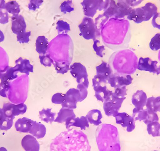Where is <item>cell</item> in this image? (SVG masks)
Instances as JSON below:
<instances>
[{"label": "cell", "instance_id": "cell-26", "mask_svg": "<svg viewBox=\"0 0 160 151\" xmlns=\"http://www.w3.org/2000/svg\"><path fill=\"white\" fill-rule=\"evenodd\" d=\"M72 117H76V115L73 109L62 107L60 111L57 113V116L55 119L54 122L59 123H63L65 122L67 119Z\"/></svg>", "mask_w": 160, "mask_h": 151}, {"label": "cell", "instance_id": "cell-21", "mask_svg": "<svg viewBox=\"0 0 160 151\" xmlns=\"http://www.w3.org/2000/svg\"><path fill=\"white\" fill-rule=\"evenodd\" d=\"M93 88L94 91V96L96 99L102 103L113 94V91L108 89L107 85L94 87Z\"/></svg>", "mask_w": 160, "mask_h": 151}, {"label": "cell", "instance_id": "cell-18", "mask_svg": "<svg viewBox=\"0 0 160 151\" xmlns=\"http://www.w3.org/2000/svg\"><path fill=\"white\" fill-rule=\"evenodd\" d=\"M22 146L26 151H39L40 145L36 138L31 135H27L22 139Z\"/></svg>", "mask_w": 160, "mask_h": 151}, {"label": "cell", "instance_id": "cell-32", "mask_svg": "<svg viewBox=\"0 0 160 151\" xmlns=\"http://www.w3.org/2000/svg\"><path fill=\"white\" fill-rule=\"evenodd\" d=\"M145 106L146 109L155 113L160 112V96L157 97L152 96L148 98Z\"/></svg>", "mask_w": 160, "mask_h": 151}, {"label": "cell", "instance_id": "cell-51", "mask_svg": "<svg viewBox=\"0 0 160 151\" xmlns=\"http://www.w3.org/2000/svg\"><path fill=\"white\" fill-rule=\"evenodd\" d=\"M9 16L5 8L0 7V24H6L9 22Z\"/></svg>", "mask_w": 160, "mask_h": 151}, {"label": "cell", "instance_id": "cell-37", "mask_svg": "<svg viewBox=\"0 0 160 151\" xmlns=\"http://www.w3.org/2000/svg\"><path fill=\"white\" fill-rule=\"evenodd\" d=\"M117 12L118 6L116 1L115 0H110V4L103 13L109 18H115Z\"/></svg>", "mask_w": 160, "mask_h": 151}, {"label": "cell", "instance_id": "cell-55", "mask_svg": "<svg viewBox=\"0 0 160 151\" xmlns=\"http://www.w3.org/2000/svg\"><path fill=\"white\" fill-rule=\"evenodd\" d=\"M98 11H105L110 4V0H98Z\"/></svg>", "mask_w": 160, "mask_h": 151}, {"label": "cell", "instance_id": "cell-11", "mask_svg": "<svg viewBox=\"0 0 160 151\" xmlns=\"http://www.w3.org/2000/svg\"><path fill=\"white\" fill-rule=\"evenodd\" d=\"M5 116L11 118L20 115H23L27 112V106L24 103L15 105L10 103H5L2 107Z\"/></svg>", "mask_w": 160, "mask_h": 151}, {"label": "cell", "instance_id": "cell-57", "mask_svg": "<svg viewBox=\"0 0 160 151\" xmlns=\"http://www.w3.org/2000/svg\"><path fill=\"white\" fill-rule=\"evenodd\" d=\"M5 117H6V116L4 114L3 109H2V108H0V121H1Z\"/></svg>", "mask_w": 160, "mask_h": 151}, {"label": "cell", "instance_id": "cell-20", "mask_svg": "<svg viewBox=\"0 0 160 151\" xmlns=\"http://www.w3.org/2000/svg\"><path fill=\"white\" fill-rule=\"evenodd\" d=\"M147 97L146 93L142 90H138L133 94L132 97V103L135 108L137 109H142L146 105Z\"/></svg>", "mask_w": 160, "mask_h": 151}, {"label": "cell", "instance_id": "cell-10", "mask_svg": "<svg viewBox=\"0 0 160 151\" xmlns=\"http://www.w3.org/2000/svg\"><path fill=\"white\" fill-rule=\"evenodd\" d=\"M64 102L62 104L63 108L75 109L77 108L78 102H82L81 96L78 89L71 88L66 92Z\"/></svg>", "mask_w": 160, "mask_h": 151}, {"label": "cell", "instance_id": "cell-15", "mask_svg": "<svg viewBox=\"0 0 160 151\" xmlns=\"http://www.w3.org/2000/svg\"><path fill=\"white\" fill-rule=\"evenodd\" d=\"M27 24L25 18L20 14L11 17V30L14 34L18 35L26 31Z\"/></svg>", "mask_w": 160, "mask_h": 151}, {"label": "cell", "instance_id": "cell-58", "mask_svg": "<svg viewBox=\"0 0 160 151\" xmlns=\"http://www.w3.org/2000/svg\"><path fill=\"white\" fill-rule=\"evenodd\" d=\"M4 39H5V36L4 34L1 30H0V42L4 41Z\"/></svg>", "mask_w": 160, "mask_h": 151}, {"label": "cell", "instance_id": "cell-47", "mask_svg": "<svg viewBox=\"0 0 160 151\" xmlns=\"http://www.w3.org/2000/svg\"><path fill=\"white\" fill-rule=\"evenodd\" d=\"M66 94L58 93L54 94L52 97V102L56 105H62L65 100Z\"/></svg>", "mask_w": 160, "mask_h": 151}, {"label": "cell", "instance_id": "cell-31", "mask_svg": "<svg viewBox=\"0 0 160 151\" xmlns=\"http://www.w3.org/2000/svg\"><path fill=\"white\" fill-rule=\"evenodd\" d=\"M52 108H43L41 111H39V116L40 119L43 121L52 124L54 121L56 113L52 112Z\"/></svg>", "mask_w": 160, "mask_h": 151}, {"label": "cell", "instance_id": "cell-59", "mask_svg": "<svg viewBox=\"0 0 160 151\" xmlns=\"http://www.w3.org/2000/svg\"><path fill=\"white\" fill-rule=\"evenodd\" d=\"M0 151H7V149L4 147H0Z\"/></svg>", "mask_w": 160, "mask_h": 151}, {"label": "cell", "instance_id": "cell-40", "mask_svg": "<svg viewBox=\"0 0 160 151\" xmlns=\"http://www.w3.org/2000/svg\"><path fill=\"white\" fill-rule=\"evenodd\" d=\"M60 8L61 11L65 14L73 11L74 10V5L72 0H66L62 3Z\"/></svg>", "mask_w": 160, "mask_h": 151}, {"label": "cell", "instance_id": "cell-50", "mask_svg": "<svg viewBox=\"0 0 160 151\" xmlns=\"http://www.w3.org/2000/svg\"><path fill=\"white\" fill-rule=\"evenodd\" d=\"M29 3L28 4V8L30 11H35L36 10L39 8L42 5L44 1L43 0H29Z\"/></svg>", "mask_w": 160, "mask_h": 151}, {"label": "cell", "instance_id": "cell-3", "mask_svg": "<svg viewBox=\"0 0 160 151\" xmlns=\"http://www.w3.org/2000/svg\"><path fill=\"white\" fill-rule=\"evenodd\" d=\"M138 58L135 53L129 49L116 51L109 58L108 64L113 73L132 75L137 69Z\"/></svg>", "mask_w": 160, "mask_h": 151}, {"label": "cell", "instance_id": "cell-44", "mask_svg": "<svg viewBox=\"0 0 160 151\" xmlns=\"http://www.w3.org/2000/svg\"><path fill=\"white\" fill-rule=\"evenodd\" d=\"M39 58L41 65L45 67H50L54 63L53 60L47 53L45 55H39Z\"/></svg>", "mask_w": 160, "mask_h": 151}, {"label": "cell", "instance_id": "cell-41", "mask_svg": "<svg viewBox=\"0 0 160 151\" xmlns=\"http://www.w3.org/2000/svg\"><path fill=\"white\" fill-rule=\"evenodd\" d=\"M93 43L92 45L93 50L96 52V55L100 57H103V51L106 50L105 45L101 44L100 40L96 39L93 40Z\"/></svg>", "mask_w": 160, "mask_h": 151}, {"label": "cell", "instance_id": "cell-48", "mask_svg": "<svg viewBox=\"0 0 160 151\" xmlns=\"http://www.w3.org/2000/svg\"><path fill=\"white\" fill-rule=\"evenodd\" d=\"M10 89V84L8 81H1L0 84V95L7 97L8 92Z\"/></svg>", "mask_w": 160, "mask_h": 151}, {"label": "cell", "instance_id": "cell-38", "mask_svg": "<svg viewBox=\"0 0 160 151\" xmlns=\"http://www.w3.org/2000/svg\"><path fill=\"white\" fill-rule=\"evenodd\" d=\"M56 25V30L58 34H67L71 30L70 24L62 20L58 21Z\"/></svg>", "mask_w": 160, "mask_h": 151}, {"label": "cell", "instance_id": "cell-43", "mask_svg": "<svg viewBox=\"0 0 160 151\" xmlns=\"http://www.w3.org/2000/svg\"><path fill=\"white\" fill-rule=\"evenodd\" d=\"M14 118H11L7 116L0 121V130L2 131H8L10 130L13 125V120Z\"/></svg>", "mask_w": 160, "mask_h": 151}, {"label": "cell", "instance_id": "cell-13", "mask_svg": "<svg viewBox=\"0 0 160 151\" xmlns=\"http://www.w3.org/2000/svg\"><path fill=\"white\" fill-rule=\"evenodd\" d=\"M116 123L120 125L122 127H126L128 132H132L135 129V120L125 112L118 113L115 116Z\"/></svg>", "mask_w": 160, "mask_h": 151}, {"label": "cell", "instance_id": "cell-39", "mask_svg": "<svg viewBox=\"0 0 160 151\" xmlns=\"http://www.w3.org/2000/svg\"><path fill=\"white\" fill-rule=\"evenodd\" d=\"M53 65L57 73L62 75L67 73L70 70L71 66L70 64H67L65 62H54Z\"/></svg>", "mask_w": 160, "mask_h": 151}, {"label": "cell", "instance_id": "cell-35", "mask_svg": "<svg viewBox=\"0 0 160 151\" xmlns=\"http://www.w3.org/2000/svg\"><path fill=\"white\" fill-rule=\"evenodd\" d=\"M147 131L149 135L153 137L160 136V124L158 121H154L147 125Z\"/></svg>", "mask_w": 160, "mask_h": 151}, {"label": "cell", "instance_id": "cell-9", "mask_svg": "<svg viewBox=\"0 0 160 151\" xmlns=\"http://www.w3.org/2000/svg\"><path fill=\"white\" fill-rule=\"evenodd\" d=\"M137 69L153 73L157 75L160 74V65L158 61H154L150 58L140 57L138 61Z\"/></svg>", "mask_w": 160, "mask_h": 151}, {"label": "cell", "instance_id": "cell-63", "mask_svg": "<svg viewBox=\"0 0 160 151\" xmlns=\"http://www.w3.org/2000/svg\"><path fill=\"white\" fill-rule=\"evenodd\" d=\"M0 1H1V0H0Z\"/></svg>", "mask_w": 160, "mask_h": 151}, {"label": "cell", "instance_id": "cell-56", "mask_svg": "<svg viewBox=\"0 0 160 151\" xmlns=\"http://www.w3.org/2000/svg\"><path fill=\"white\" fill-rule=\"evenodd\" d=\"M143 0H131V7H134L140 5Z\"/></svg>", "mask_w": 160, "mask_h": 151}, {"label": "cell", "instance_id": "cell-53", "mask_svg": "<svg viewBox=\"0 0 160 151\" xmlns=\"http://www.w3.org/2000/svg\"><path fill=\"white\" fill-rule=\"evenodd\" d=\"M76 89H78L80 92L81 96L82 102L86 99L87 95H88V92L87 88H86L82 84H78Z\"/></svg>", "mask_w": 160, "mask_h": 151}, {"label": "cell", "instance_id": "cell-52", "mask_svg": "<svg viewBox=\"0 0 160 151\" xmlns=\"http://www.w3.org/2000/svg\"><path fill=\"white\" fill-rule=\"evenodd\" d=\"M127 89L126 86L121 87L115 89L113 95L118 98L125 97L127 95Z\"/></svg>", "mask_w": 160, "mask_h": 151}, {"label": "cell", "instance_id": "cell-33", "mask_svg": "<svg viewBox=\"0 0 160 151\" xmlns=\"http://www.w3.org/2000/svg\"><path fill=\"white\" fill-rule=\"evenodd\" d=\"M5 9L9 13L12 14V16L18 15L21 12L19 4L14 0H12L6 3Z\"/></svg>", "mask_w": 160, "mask_h": 151}, {"label": "cell", "instance_id": "cell-34", "mask_svg": "<svg viewBox=\"0 0 160 151\" xmlns=\"http://www.w3.org/2000/svg\"><path fill=\"white\" fill-rule=\"evenodd\" d=\"M109 19L110 18L107 17L103 13L102 14H99L94 20V23L97 29L98 37L99 39L101 38V30L102 28H103V26L105 25Z\"/></svg>", "mask_w": 160, "mask_h": 151}, {"label": "cell", "instance_id": "cell-22", "mask_svg": "<svg viewBox=\"0 0 160 151\" xmlns=\"http://www.w3.org/2000/svg\"><path fill=\"white\" fill-rule=\"evenodd\" d=\"M34 121L24 117L19 118L15 123V128L21 133H28L30 132Z\"/></svg>", "mask_w": 160, "mask_h": 151}, {"label": "cell", "instance_id": "cell-16", "mask_svg": "<svg viewBox=\"0 0 160 151\" xmlns=\"http://www.w3.org/2000/svg\"><path fill=\"white\" fill-rule=\"evenodd\" d=\"M116 3L118 6V12L115 18L125 19L133 9L131 7V0H117Z\"/></svg>", "mask_w": 160, "mask_h": 151}, {"label": "cell", "instance_id": "cell-30", "mask_svg": "<svg viewBox=\"0 0 160 151\" xmlns=\"http://www.w3.org/2000/svg\"><path fill=\"white\" fill-rule=\"evenodd\" d=\"M146 14V21L150 20L158 12V8L154 3L148 2L141 7Z\"/></svg>", "mask_w": 160, "mask_h": 151}, {"label": "cell", "instance_id": "cell-14", "mask_svg": "<svg viewBox=\"0 0 160 151\" xmlns=\"http://www.w3.org/2000/svg\"><path fill=\"white\" fill-rule=\"evenodd\" d=\"M81 4L85 17L93 18L98 10V0H83Z\"/></svg>", "mask_w": 160, "mask_h": 151}, {"label": "cell", "instance_id": "cell-19", "mask_svg": "<svg viewBox=\"0 0 160 151\" xmlns=\"http://www.w3.org/2000/svg\"><path fill=\"white\" fill-rule=\"evenodd\" d=\"M16 66L14 67L18 72L24 73L27 76H29L30 73L34 72V66L30 64L29 60L27 59L19 57L15 61Z\"/></svg>", "mask_w": 160, "mask_h": 151}, {"label": "cell", "instance_id": "cell-28", "mask_svg": "<svg viewBox=\"0 0 160 151\" xmlns=\"http://www.w3.org/2000/svg\"><path fill=\"white\" fill-rule=\"evenodd\" d=\"M89 123L95 126H99L101 124V119L103 116L101 112L98 109H92L88 112L86 116Z\"/></svg>", "mask_w": 160, "mask_h": 151}, {"label": "cell", "instance_id": "cell-25", "mask_svg": "<svg viewBox=\"0 0 160 151\" xmlns=\"http://www.w3.org/2000/svg\"><path fill=\"white\" fill-rule=\"evenodd\" d=\"M46 131V127L44 125L35 121L29 133L37 139H39L45 137Z\"/></svg>", "mask_w": 160, "mask_h": 151}, {"label": "cell", "instance_id": "cell-5", "mask_svg": "<svg viewBox=\"0 0 160 151\" xmlns=\"http://www.w3.org/2000/svg\"><path fill=\"white\" fill-rule=\"evenodd\" d=\"M99 151H120L119 134L117 128L109 124L99 126L96 132Z\"/></svg>", "mask_w": 160, "mask_h": 151}, {"label": "cell", "instance_id": "cell-36", "mask_svg": "<svg viewBox=\"0 0 160 151\" xmlns=\"http://www.w3.org/2000/svg\"><path fill=\"white\" fill-rule=\"evenodd\" d=\"M148 116V110L147 109H137L134 108L133 110L132 117L136 121H144L147 118Z\"/></svg>", "mask_w": 160, "mask_h": 151}, {"label": "cell", "instance_id": "cell-8", "mask_svg": "<svg viewBox=\"0 0 160 151\" xmlns=\"http://www.w3.org/2000/svg\"><path fill=\"white\" fill-rule=\"evenodd\" d=\"M125 99L126 97L118 98L114 96L113 94L109 97L103 102V109L106 115L115 117L119 113V110Z\"/></svg>", "mask_w": 160, "mask_h": 151}, {"label": "cell", "instance_id": "cell-4", "mask_svg": "<svg viewBox=\"0 0 160 151\" xmlns=\"http://www.w3.org/2000/svg\"><path fill=\"white\" fill-rule=\"evenodd\" d=\"M74 46L68 34H58L48 44V54L54 62L71 64L73 56Z\"/></svg>", "mask_w": 160, "mask_h": 151}, {"label": "cell", "instance_id": "cell-60", "mask_svg": "<svg viewBox=\"0 0 160 151\" xmlns=\"http://www.w3.org/2000/svg\"><path fill=\"white\" fill-rule=\"evenodd\" d=\"M158 59L160 62V50H159V53H158Z\"/></svg>", "mask_w": 160, "mask_h": 151}, {"label": "cell", "instance_id": "cell-54", "mask_svg": "<svg viewBox=\"0 0 160 151\" xmlns=\"http://www.w3.org/2000/svg\"><path fill=\"white\" fill-rule=\"evenodd\" d=\"M152 24L153 28L160 30V13L157 12L152 18Z\"/></svg>", "mask_w": 160, "mask_h": 151}, {"label": "cell", "instance_id": "cell-12", "mask_svg": "<svg viewBox=\"0 0 160 151\" xmlns=\"http://www.w3.org/2000/svg\"><path fill=\"white\" fill-rule=\"evenodd\" d=\"M133 78L130 75H120L113 73L108 80V84L113 88L127 86L132 84Z\"/></svg>", "mask_w": 160, "mask_h": 151}, {"label": "cell", "instance_id": "cell-23", "mask_svg": "<svg viewBox=\"0 0 160 151\" xmlns=\"http://www.w3.org/2000/svg\"><path fill=\"white\" fill-rule=\"evenodd\" d=\"M127 18L128 20L132 21L137 24L146 21V14L141 7L133 8Z\"/></svg>", "mask_w": 160, "mask_h": 151}, {"label": "cell", "instance_id": "cell-46", "mask_svg": "<svg viewBox=\"0 0 160 151\" xmlns=\"http://www.w3.org/2000/svg\"><path fill=\"white\" fill-rule=\"evenodd\" d=\"M31 31H25L17 35V40L20 43H28L30 41L29 37L31 36Z\"/></svg>", "mask_w": 160, "mask_h": 151}, {"label": "cell", "instance_id": "cell-27", "mask_svg": "<svg viewBox=\"0 0 160 151\" xmlns=\"http://www.w3.org/2000/svg\"><path fill=\"white\" fill-rule=\"evenodd\" d=\"M36 51L39 55H44L47 54L48 49V40L45 36H39L36 41Z\"/></svg>", "mask_w": 160, "mask_h": 151}, {"label": "cell", "instance_id": "cell-6", "mask_svg": "<svg viewBox=\"0 0 160 151\" xmlns=\"http://www.w3.org/2000/svg\"><path fill=\"white\" fill-rule=\"evenodd\" d=\"M78 27L80 32V35L86 40H100L98 37L94 21L92 18L84 17Z\"/></svg>", "mask_w": 160, "mask_h": 151}, {"label": "cell", "instance_id": "cell-45", "mask_svg": "<svg viewBox=\"0 0 160 151\" xmlns=\"http://www.w3.org/2000/svg\"><path fill=\"white\" fill-rule=\"evenodd\" d=\"M92 84L93 87L99 85H107L108 84V80L104 77L96 74L92 78Z\"/></svg>", "mask_w": 160, "mask_h": 151}, {"label": "cell", "instance_id": "cell-24", "mask_svg": "<svg viewBox=\"0 0 160 151\" xmlns=\"http://www.w3.org/2000/svg\"><path fill=\"white\" fill-rule=\"evenodd\" d=\"M18 72L14 67L7 66L3 70H0V79L1 81L10 82L18 78Z\"/></svg>", "mask_w": 160, "mask_h": 151}, {"label": "cell", "instance_id": "cell-42", "mask_svg": "<svg viewBox=\"0 0 160 151\" xmlns=\"http://www.w3.org/2000/svg\"><path fill=\"white\" fill-rule=\"evenodd\" d=\"M149 47L152 50L157 51L160 50V33H157L151 39Z\"/></svg>", "mask_w": 160, "mask_h": 151}, {"label": "cell", "instance_id": "cell-62", "mask_svg": "<svg viewBox=\"0 0 160 151\" xmlns=\"http://www.w3.org/2000/svg\"></svg>", "mask_w": 160, "mask_h": 151}, {"label": "cell", "instance_id": "cell-2", "mask_svg": "<svg viewBox=\"0 0 160 151\" xmlns=\"http://www.w3.org/2000/svg\"><path fill=\"white\" fill-rule=\"evenodd\" d=\"M87 135L74 129L61 132L53 140L50 151H90Z\"/></svg>", "mask_w": 160, "mask_h": 151}, {"label": "cell", "instance_id": "cell-1", "mask_svg": "<svg viewBox=\"0 0 160 151\" xmlns=\"http://www.w3.org/2000/svg\"><path fill=\"white\" fill-rule=\"evenodd\" d=\"M103 44L111 50L116 51L128 49L132 38L130 25L126 19H109L101 30Z\"/></svg>", "mask_w": 160, "mask_h": 151}, {"label": "cell", "instance_id": "cell-49", "mask_svg": "<svg viewBox=\"0 0 160 151\" xmlns=\"http://www.w3.org/2000/svg\"><path fill=\"white\" fill-rule=\"evenodd\" d=\"M148 110V116L147 118L143 122L146 125H148L150 123L154 121H159V117L157 113L153 112L152 110Z\"/></svg>", "mask_w": 160, "mask_h": 151}, {"label": "cell", "instance_id": "cell-29", "mask_svg": "<svg viewBox=\"0 0 160 151\" xmlns=\"http://www.w3.org/2000/svg\"><path fill=\"white\" fill-rule=\"evenodd\" d=\"M96 68L97 74L104 77L107 80L113 73V70L109 64L104 61L102 62L100 65L97 66Z\"/></svg>", "mask_w": 160, "mask_h": 151}, {"label": "cell", "instance_id": "cell-17", "mask_svg": "<svg viewBox=\"0 0 160 151\" xmlns=\"http://www.w3.org/2000/svg\"><path fill=\"white\" fill-rule=\"evenodd\" d=\"M65 126L67 130L70 129L71 127H80L81 130H86L87 127H89V121L86 116H84L69 118L65 122Z\"/></svg>", "mask_w": 160, "mask_h": 151}, {"label": "cell", "instance_id": "cell-7", "mask_svg": "<svg viewBox=\"0 0 160 151\" xmlns=\"http://www.w3.org/2000/svg\"><path fill=\"white\" fill-rule=\"evenodd\" d=\"M70 71L72 77L76 79L77 84H82L88 88V75L85 66L79 62H75L70 66Z\"/></svg>", "mask_w": 160, "mask_h": 151}, {"label": "cell", "instance_id": "cell-61", "mask_svg": "<svg viewBox=\"0 0 160 151\" xmlns=\"http://www.w3.org/2000/svg\"></svg>", "mask_w": 160, "mask_h": 151}]
</instances>
